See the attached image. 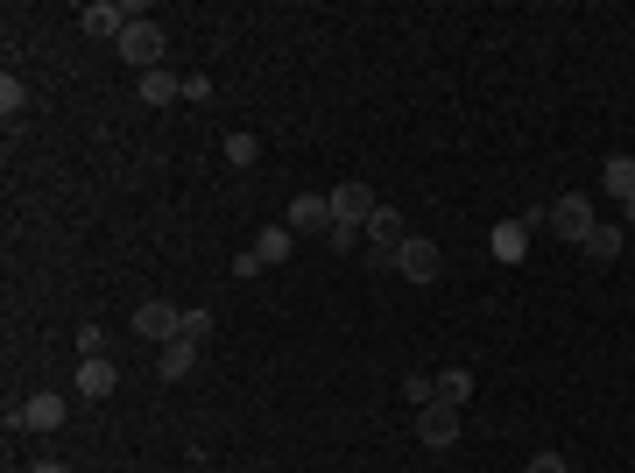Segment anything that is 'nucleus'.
<instances>
[{
    "mask_svg": "<svg viewBox=\"0 0 635 473\" xmlns=\"http://www.w3.org/2000/svg\"><path fill=\"white\" fill-rule=\"evenodd\" d=\"M544 219H551V234L565 240V248H586L593 226H601V219H593V198H586V192H557Z\"/></svg>",
    "mask_w": 635,
    "mask_h": 473,
    "instance_id": "obj_1",
    "label": "nucleus"
},
{
    "mask_svg": "<svg viewBox=\"0 0 635 473\" xmlns=\"http://www.w3.org/2000/svg\"><path fill=\"white\" fill-rule=\"evenodd\" d=\"M163 43H170L163 22H142V14H134V22L121 29V43H113V50H121L134 71H163Z\"/></svg>",
    "mask_w": 635,
    "mask_h": 473,
    "instance_id": "obj_2",
    "label": "nucleus"
},
{
    "mask_svg": "<svg viewBox=\"0 0 635 473\" xmlns=\"http://www.w3.org/2000/svg\"><path fill=\"white\" fill-rule=\"evenodd\" d=\"M389 269H396V276H410V282H438V276H445V255H438V240L410 234V240H402V248L389 255Z\"/></svg>",
    "mask_w": 635,
    "mask_h": 473,
    "instance_id": "obj_3",
    "label": "nucleus"
},
{
    "mask_svg": "<svg viewBox=\"0 0 635 473\" xmlns=\"http://www.w3.org/2000/svg\"><path fill=\"white\" fill-rule=\"evenodd\" d=\"M134 332L170 347V339H184V305H170V297H148V305H134Z\"/></svg>",
    "mask_w": 635,
    "mask_h": 473,
    "instance_id": "obj_4",
    "label": "nucleus"
},
{
    "mask_svg": "<svg viewBox=\"0 0 635 473\" xmlns=\"http://www.w3.org/2000/svg\"><path fill=\"white\" fill-rule=\"evenodd\" d=\"M459 418H467L459 403H423L417 410V439L431 445V452H445V445H459Z\"/></svg>",
    "mask_w": 635,
    "mask_h": 473,
    "instance_id": "obj_5",
    "label": "nucleus"
},
{
    "mask_svg": "<svg viewBox=\"0 0 635 473\" xmlns=\"http://www.w3.org/2000/svg\"><path fill=\"white\" fill-rule=\"evenodd\" d=\"M375 192H368V184H339V192H332V226H354V234H368V219H375Z\"/></svg>",
    "mask_w": 635,
    "mask_h": 473,
    "instance_id": "obj_6",
    "label": "nucleus"
},
{
    "mask_svg": "<svg viewBox=\"0 0 635 473\" xmlns=\"http://www.w3.org/2000/svg\"><path fill=\"white\" fill-rule=\"evenodd\" d=\"M368 240H375V261L389 269V255L402 248V240H410V226H402V213H396V205H375V219H368Z\"/></svg>",
    "mask_w": 635,
    "mask_h": 473,
    "instance_id": "obj_7",
    "label": "nucleus"
},
{
    "mask_svg": "<svg viewBox=\"0 0 635 473\" xmlns=\"http://www.w3.org/2000/svg\"><path fill=\"white\" fill-rule=\"evenodd\" d=\"M64 418H71V410H64V395H57V389H35L29 403L14 410V424H22V431H57Z\"/></svg>",
    "mask_w": 635,
    "mask_h": 473,
    "instance_id": "obj_8",
    "label": "nucleus"
},
{
    "mask_svg": "<svg viewBox=\"0 0 635 473\" xmlns=\"http://www.w3.org/2000/svg\"><path fill=\"white\" fill-rule=\"evenodd\" d=\"M283 226H290V234H332V192H304Z\"/></svg>",
    "mask_w": 635,
    "mask_h": 473,
    "instance_id": "obj_9",
    "label": "nucleus"
},
{
    "mask_svg": "<svg viewBox=\"0 0 635 473\" xmlns=\"http://www.w3.org/2000/svg\"><path fill=\"white\" fill-rule=\"evenodd\" d=\"M488 255H494V261H523V255H530V219H494Z\"/></svg>",
    "mask_w": 635,
    "mask_h": 473,
    "instance_id": "obj_10",
    "label": "nucleus"
},
{
    "mask_svg": "<svg viewBox=\"0 0 635 473\" xmlns=\"http://www.w3.org/2000/svg\"><path fill=\"white\" fill-rule=\"evenodd\" d=\"M113 389H121V368L113 361H79V395L85 403H106Z\"/></svg>",
    "mask_w": 635,
    "mask_h": 473,
    "instance_id": "obj_11",
    "label": "nucleus"
},
{
    "mask_svg": "<svg viewBox=\"0 0 635 473\" xmlns=\"http://www.w3.org/2000/svg\"><path fill=\"white\" fill-rule=\"evenodd\" d=\"M191 368H198V339H170V347H156V374H163V382H184Z\"/></svg>",
    "mask_w": 635,
    "mask_h": 473,
    "instance_id": "obj_12",
    "label": "nucleus"
},
{
    "mask_svg": "<svg viewBox=\"0 0 635 473\" xmlns=\"http://www.w3.org/2000/svg\"><path fill=\"white\" fill-rule=\"evenodd\" d=\"M85 22V35H113V43H121V29L134 22V8H113V0H92V8L79 14Z\"/></svg>",
    "mask_w": 635,
    "mask_h": 473,
    "instance_id": "obj_13",
    "label": "nucleus"
},
{
    "mask_svg": "<svg viewBox=\"0 0 635 473\" xmlns=\"http://www.w3.org/2000/svg\"><path fill=\"white\" fill-rule=\"evenodd\" d=\"M290 255H297L290 226H262V234H255V261H262V269H276V261H290Z\"/></svg>",
    "mask_w": 635,
    "mask_h": 473,
    "instance_id": "obj_14",
    "label": "nucleus"
},
{
    "mask_svg": "<svg viewBox=\"0 0 635 473\" xmlns=\"http://www.w3.org/2000/svg\"><path fill=\"white\" fill-rule=\"evenodd\" d=\"M601 192H614L622 205L635 198V156H607V163H601Z\"/></svg>",
    "mask_w": 635,
    "mask_h": 473,
    "instance_id": "obj_15",
    "label": "nucleus"
},
{
    "mask_svg": "<svg viewBox=\"0 0 635 473\" xmlns=\"http://www.w3.org/2000/svg\"><path fill=\"white\" fill-rule=\"evenodd\" d=\"M438 403H459V410H467V403H473V368H445V374H438Z\"/></svg>",
    "mask_w": 635,
    "mask_h": 473,
    "instance_id": "obj_16",
    "label": "nucleus"
},
{
    "mask_svg": "<svg viewBox=\"0 0 635 473\" xmlns=\"http://www.w3.org/2000/svg\"><path fill=\"white\" fill-rule=\"evenodd\" d=\"M177 92H184L177 71H142V100H148V106H170Z\"/></svg>",
    "mask_w": 635,
    "mask_h": 473,
    "instance_id": "obj_17",
    "label": "nucleus"
},
{
    "mask_svg": "<svg viewBox=\"0 0 635 473\" xmlns=\"http://www.w3.org/2000/svg\"><path fill=\"white\" fill-rule=\"evenodd\" d=\"M402 403H410V410H423V403H438V374H423V368H410V374H402Z\"/></svg>",
    "mask_w": 635,
    "mask_h": 473,
    "instance_id": "obj_18",
    "label": "nucleus"
},
{
    "mask_svg": "<svg viewBox=\"0 0 635 473\" xmlns=\"http://www.w3.org/2000/svg\"><path fill=\"white\" fill-rule=\"evenodd\" d=\"M586 255H593V261H614V255H622V226H593Z\"/></svg>",
    "mask_w": 635,
    "mask_h": 473,
    "instance_id": "obj_19",
    "label": "nucleus"
},
{
    "mask_svg": "<svg viewBox=\"0 0 635 473\" xmlns=\"http://www.w3.org/2000/svg\"><path fill=\"white\" fill-rule=\"evenodd\" d=\"M22 106H29V85H22V79H0V113H8V121H22Z\"/></svg>",
    "mask_w": 635,
    "mask_h": 473,
    "instance_id": "obj_20",
    "label": "nucleus"
},
{
    "mask_svg": "<svg viewBox=\"0 0 635 473\" xmlns=\"http://www.w3.org/2000/svg\"><path fill=\"white\" fill-rule=\"evenodd\" d=\"M255 156H262V142H255V135H226V163H234V169H247Z\"/></svg>",
    "mask_w": 635,
    "mask_h": 473,
    "instance_id": "obj_21",
    "label": "nucleus"
},
{
    "mask_svg": "<svg viewBox=\"0 0 635 473\" xmlns=\"http://www.w3.org/2000/svg\"><path fill=\"white\" fill-rule=\"evenodd\" d=\"M184 339H198V347H205V339H212V311H198V305H184Z\"/></svg>",
    "mask_w": 635,
    "mask_h": 473,
    "instance_id": "obj_22",
    "label": "nucleus"
},
{
    "mask_svg": "<svg viewBox=\"0 0 635 473\" xmlns=\"http://www.w3.org/2000/svg\"><path fill=\"white\" fill-rule=\"evenodd\" d=\"M79 353H85V361H106V332L85 326V332H79Z\"/></svg>",
    "mask_w": 635,
    "mask_h": 473,
    "instance_id": "obj_23",
    "label": "nucleus"
},
{
    "mask_svg": "<svg viewBox=\"0 0 635 473\" xmlns=\"http://www.w3.org/2000/svg\"><path fill=\"white\" fill-rule=\"evenodd\" d=\"M523 473H572V466H565V452H536Z\"/></svg>",
    "mask_w": 635,
    "mask_h": 473,
    "instance_id": "obj_24",
    "label": "nucleus"
},
{
    "mask_svg": "<svg viewBox=\"0 0 635 473\" xmlns=\"http://www.w3.org/2000/svg\"><path fill=\"white\" fill-rule=\"evenodd\" d=\"M325 248H339V255H354V248H360V234H354V226H332V234H325Z\"/></svg>",
    "mask_w": 635,
    "mask_h": 473,
    "instance_id": "obj_25",
    "label": "nucleus"
},
{
    "mask_svg": "<svg viewBox=\"0 0 635 473\" xmlns=\"http://www.w3.org/2000/svg\"><path fill=\"white\" fill-rule=\"evenodd\" d=\"M29 473H71V466H64V460H35Z\"/></svg>",
    "mask_w": 635,
    "mask_h": 473,
    "instance_id": "obj_26",
    "label": "nucleus"
}]
</instances>
